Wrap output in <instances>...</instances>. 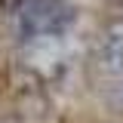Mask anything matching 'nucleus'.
<instances>
[{
    "mask_svg": "<svg viewBox=\"0 0 123 123\" xmlns=\"http://www.w3.org/2000/svg\"><path fill=\"white\" fill-rule=\"evenodd\" d=\"M74 22V6L68 0H25L18 9V25L25 37H49L62 34Z\"/></svg>",
    "mask_w": 123,
    "mask_h": 123,
    "instance_id": "nucleus-1",
    "label": "nucleus"
},
{
    "mask_svg": "<svg viewBox=\"0 0 123 123\" xmlns=\"http://www.w3.org/2000/svg\"><path fill=\"white\" fill-rule=\"evenodd\" d=\"M98 59H102V68H105V71H114V74L123 71V34H120V31L105 34Z\"/></svg>",
    "mask_w": 123,
    "mask_h": 123,
    "instance_id": "nucleus-2",
    "label": "nucleus"
}]
</instances>
